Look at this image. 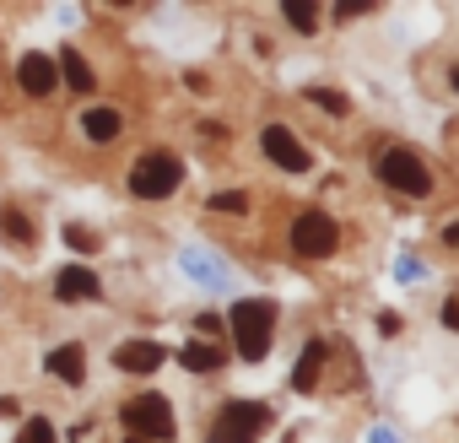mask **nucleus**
<instances>
[{
    "mask_svg": "<svg viewBox=\"0 0 459 443\" xmlns=\"http://www.w3.org/2000/svg\"><path fill=\"white\" fill-rule=\"evenodd\" d=\"M119 416H125V438H141V443H168V438H178L173 405H168L162 395H135Z\"/></svg>",
    "mask_w": 459,
    "mask_h": 443,
    "instance_id": "7ed1b4c3",
    "label": "nucleus"
},
{
    "mask_svg": "<svg viewBox=\"0 0 459 443\" xmlns=\"http://www.w3.org/2000/svg\"><path fill=\"white\" fill-rule=\"evenodd\" d=\"M184 184V162L173 152H141L130 168V195L135 200H168Z\"/></svg>",
    "mask_w": 459,
    "mask_h": 443,
    "instance_id": "f03ea898",
    "label": "nucleus"
},
{
    "mask_svg": "<svg viewBox=\"0 0 459 443\" xmlns=\"http://www.w3.org/2000/svg\"><path fill=\"white\" fill-rule=\"evenodd\" d=\"M308 98H314L319 109H330V114H346V98H341V92H325V87H308Z\"/></svg>",
    "mask_w": 459,
    "mask_h": 443,
    "instance_id": "412c9836",
    "label": "nucleus"
},
{
    "mask_svg": "<svg viewBox=\"0 0 459 443\" xmlns=\"http://www.w3.org/2000/svg\"><path fill=\"white\" fill-rule=\"evenodd\" d=\"M65 244L82 249V255H92V249H98V233H92V228H65Z\"/></svg>",
    "mask_w": 459,
    "mask_h": 443,
    "instance_id": "aec40b11",
    "label": "nucleus"
},
{
    "mask_svg": "<svg viewBox=\"0 0 459 443\" xmlns=\"http://www.w3.org/2000/svg\"><path fill=\"white\" fill-rule=\"evenodd\" d=\"M233 346L244 362H265L271 357V330H276V303L271 298H244L233 303Z\"/></svg>",
    "mask_w": 459,
    "mask_h": 443,
    "instance_id": "f257e3e1",
    "label": "nucleus"
},
{
    "mask_svg": "<svg viewBox=\"0 0 459 443\" xmlns=\"http://www.w3.org/2000/svg\"><path fill=\"white\" fill-rule=\"evenodd\" d=\"M335 244H341L335 216H325V211H303V216L292 222V249H298L303 260H330Z\"/></svg>",
    "mask_w": 459,
    "mask_h": 443,
    "instance_id": "423d86ee",
    "label": "nucleus"
},
{
    "mask_svg": "<svg viewBox=\"0 0 459 443\" xmlns=\"http://www.w3.org/2000/svg\"><path fill=\"white\" fill-rule=\"evenodd\" d=\"M98 292H103V282H98L87 265H65V271L55 276V298H65V303H71V298H98Z\"/></svg>",
    "mask_w": 459,
    "mask_h": 443,
    "instance_id": "9d476101",
    "label": "nucleus"
},
{
    "mask_svg": "<svg viewBox=\"0 0 459 443\" xmlns=\"http://www.w3.org/2000/svg\"><path fill=\"white\" fill-rule=\"evenodd\" d=\"M22 443H55L49 416H28V421H22Z\"/></svg>",
    "mask_w": 459,
    "mask_h": 443,
    "instance_id": "a211bd4d",
    "label": "nucleus"
},
{
    "mask_svg": "<svg viewBox=\"0 0 459 443\" xmlns=\"http://www.w3.org/2000/svg\"><path fill=\"white\" fill-rule=\"evenodd\" d=\"M178 362H184L189 373H216V368H221V352L205 346V341H189V346L178 352Z\"/></svg>",
    "mask_w": 459,
    "mask_h": 443,
    "instance_id": "2eb2a0df",
    "label": "nucleus"
},
{
    "mask_svg": "<svg viewBox=\"0 0 459 443\" xmlns=\"http://www.w3.org/2000/svg\"><path fill=\"white\" fill-rule=\"evenodd\" d=\"M281 12H287V22H292L298 33H314V28H319V12L308 6V0H287V6H281Z\"/></svg>",
    "mask_w": 459,
    "mask_h": 443,
    "instance_id": "f3484780",
    "label": "nucleus"
},
{
    "mask_svg": "<svg viewBox=\"0 0 459 443\" xmlns=\"http://www.w3.org/2000/svg\"><path fill=\"white\" fill-rule=\"evenodd\" d=\"M92 432H98V427H82V443H98V438H92Z\"/></svg>",
    "mask_w": 459,
    "mask_h": 443,
    "instance_id": "5701e85b",
    "label": "nucleus"
},
{
    "mask_svg": "<svg viewBox=\"0 0 459 443\" xmlns=\"http://www.w3.org/2000/svg\"><path fill=\"white\" fill-rule=\"evenodd\" d=\"M265 427H271V411L260 400H227L221 416L211 421V443H260Z\"/></svg>",
    "mask_w": 459,
    "mask_h": 443,
    "instance_id": "20e7f679",
    "label": "nucleus"
},
{
    "mask_svg": "<svg viewBox=\"0 0 459 443\" xmlns=\"http://www.w3.org/2000/svg\"><path fill=\"white\" fill-rule=\"evenodd\" d=\"M211 211H249V200H244V189H221V195H211Z\"/></svg>",
    "mask_w": 459,
    "mask_h": 443,
    "instance_id": "6ab92c4d",
    "label": "nucleus"
},
{
    "mask_svg": "<svg viewBox=\"0 0 459 443\" xmlns=\"http://www.w3.org/2000/svg\"><path fill=\"white\" fill-rule=\"evenodd\" d=\"M373 173H378L394 195H416V200H421V195H432V168H427L416 152H405V146H389V152L378 157V168H373Z\"/></svg>",
    "mask_w": 459,
    "mask_h": 443,
    "instance_id": "39448f33",
    "label": "nucleus"
},
{
    "mask_svg": "<svg viewBox=\"0 0 459 443\" xmlns=\"http://www.w3.org/2000/svg\"><path fill=\"white\" fill-rule=\"evenodd\" d=\"M82 130H87V141H119L125 135V119H119V109H87L82 114Z\"/></svg>",
    "mask_w": 459,
    "mask_h": 443,
    "instance_id": "f8f14e48",
    "label": "nucleus"
},
{
    "mask_svg": "<svg viewBox=\"0 0 459 443\" xmlns=\"http://www.w3.org/2000/svg\"><path fill=\"white\" fill-rule=\"evenodd\" d=\"M49 373L65 378V384H82V378H87V352H82V346H55V352H49Z\"/></svg>",
    "mask_w": 459,
    "mask_h": 443,
    "instance_id": "ddd939ff",
    "label": "nucleus"
},
{
    "mask_svg": "<svg viewBox=\"0 0 459 443\" xmlns=\"http://www.w3.org/2000/svg\"><path fill=\"white\" fill-rule=\"evenodd\" d=\"M0 233H6V244H33V239H39V233H33V222H28L22 211H12V205L0 211Z\"/></svg>",
    "mask_w": 459,
    "mask_h": 443,
    "instance_id": "dca6fc26",
    "label": "nucleus"
},
{
    "mask_svg": "<svg viewBox=\"0 0 459 443\" xmlns=\"http://www.w3.org/2000/svg\"><path fill=\"white\" fill-rule=\"evenodd\" d=\"M168 362V346H157V341H125V346H114V368L119 373H157Z\"/></svg>",
    "mask_w": 459,
    "mask_h": 443,
    "instance_id": "6e6552de",
    "label": "nucleus"
},
{
    "mask_svg": "<svg viewBox=\"0 0 459 443\" xmlns=\"http://www.w3.org/2000/svg\"><path fill=\"white\" fill-rule=\"evenodd\" d=\"M125 443H141V438H125Z\"/></svg>",
    "mask_w": 459,
    "mask_h": 443,
    "instance_id": "b1692460",
    "label": "nucleus"
},
{
    "mask_svg": "<svg viewBox=\"0 0 459 443\" xmlns=\"http://www.w3.org/2000/svg\"><path fill=\"white\" fill-rule=\"evenodd\" d=\"M325 357H330V341H308L303 346V357H298V368H292V389H314L319 384V373H325Z\"/></svg>",
    "mask_w": 459,
    "mask_h": 443,
    "instance_id": "9b49d317",
    "label": "nucleus"
},
{
    "mask_svg": "<svg viewBox=\"0 0 459 443\" xmlns=\"http://www.w3.org/2000/svg\"><path fill=\"white\" fill-rule=\"evenodd\" d=\"M443 325H448V330L459 325V298H448V303H443Z\"/></svg>",
    "mask_w": 459,
    "mask_h": 443,
    "instance_id": "4be33fe9",
    "label": "nucleus"
},
{
    "mask_svg": "<svg viewBox=\"0 0 459 443\" xmlns=\"http://www.w3.org/2000/svg\"><path fill=\"white\" fill-rule=\"evenodd\" d=\"M17 87H22L28 98H49V92L60 87L55 60H49V55H22V65H17Z\"/></svg>",
    "mask_w": 459,
    "mask_h": 443,
    "instance_id": "1a4fd4ad",
    "label": "nucleus"
},
{
    "mask_svg": "<svg viewBox=\"0 0 459 443\" xmlns=\"http://www.w3.org/2000/svg\"><path fill=\"white\" fill-rule=\"evenodd\" d=\"M55 76H65V82H71V92H92V87H98V76H92V65H87V60L76 55V49H65V55H60V65H55Z\"/></svg>",
    "mask_w": 459,
    "mask_h": 443,
    "instance_id": "4468645a",
    "label": "nucleus"
},
{
    "mask_svg": "<svg viewBox=\"0 0 459 443\" xmlns=\"http://www.w3.org/2000/svg\"><path fill=\"white\" fill-rule=\"evenodd\" d=\"M260 146H265V157H271L276 168H287V173H308V152L298 146V135H292L287 125H265V130H260Z\"/></svg>",
    "mask_w": 459,
    "mask_h": 443,
    "instance_id": "0eeeda50",
    "label": "nucleus"
}]
</instances>
